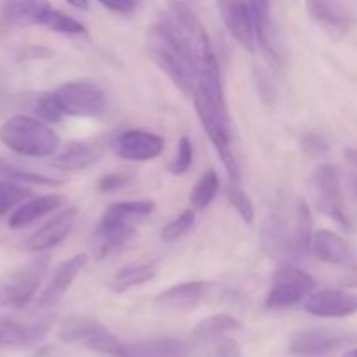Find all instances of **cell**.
I'll return each mask as SVG.
<instances>
[{
  "label": "cell",
  "mask_w": 357,
  "mask_h": 357,
  "mask_svg": "<svg viewBox=\"0 0 357 357\" xmlns=\"http://www.w3.org/2000/svg\"><path fill=\"white\" fill-rule=\"evenodd\" d=\"M166 16L174 24L190 52L195 70V84H197L195 89L201 91L216 107L227 108L218 59H216L211 40H209V35L202 21L183 2L171 3Z\"/></svg>",
  "instance_id": "cell-1"
},
{
  "label": "cell",
  "mask_w": 357,
  "mask_h": 357,
  "mask_svg": "<svg viewBox=\"0 0 357 357\" xmlns=\"http://www.w3.org/2000/svg\"><path fill=\"white\" fill-rule=\"evenodd\" d=\"M146 51L157 66L169 77L183 94L192 98L195 91V70L192 56L174 24L164 16L146 31Z\"/></svg>",
  "instance_id": "cell-2"
},
{
  "label": "cell",
  "mask_w": 357,
  "mask_h": 357,
  "mask_svg": "<svg viewBox=\"0 0 357 357\" xmlns=\"http://www.w3.org/2000/svg\"><path fill=\"white\" fill-rule=\"evenodd\" d=\"M0 142L23 157H51L59 149V136L40 119L16 115L0 126Z\"/></svg>",
  "instance_id": "cell-3"
},
{
  "label": "cell",
  "mask_w": 357,
  "mask_h": 357,
  "mask_svg": "<svg viewBox=\"0 0 357 357\" xmlns=\"http://www.w3.org/2000/svg\"><path fill=\"white\" fill-rule=\"evenodd\" d=\"M192 98H194L195 112H197V117L199 121H201L202 129H204L208 138L211 139L213 146H215L216 152H218L227 173L230 174V180L239 181V166H237L236 155H234L232 150L229 112H227V108L213 105L211 101L197 89L194 91Z\"/></svg>",
  "instance_id": "cell-4"
},
{
  "label": "cell",
  "mask_w": 357,
  "mask_h": 357,
  "mask_svg": "<svg viewBox=\"0 0 357 357\" xmlns=\"http://www.w3.org/2000/svg\"><path fill=\"white\" fill-rule=\"evenodd\" d=\"M47 267L49 255H38L33 260L0 275V309H24L37 293Z\"/></svg>",
  "instance_id": "cell-5"
},
{
  "label": "cell",
  "mask_w": 357,
  "mask_h": 357,
  "mask_svg": "<svg viewBox=\"0 0 357 357\" xmlns=\"http://www.w3.org/2000/svg\"><path fill=\"white\" fill-rule=\"evenodd\" d=\"M316 289V279L303 268L282 261L272 275L265 307L268 310H284L295 307Z\"/></svg>",
  "instance_id": "cell-6"
},
{
  "label": "cell",
  "mask_w": 357,
  "mask_h": 357,
  "mask_svg": "<svg viewBox=\"0 0 357 357\" xmlns=\"http://www.w3.org/2000/svg\"><path fill=\"white\" fill-rule=\"evenodd\" d=\"M58 338L65 344H80L94 352L119 356L122 342L98 319L86 316L66 317L58 326Z\"/></svg>",
  "instance_id": "cell-7"
},
{
  "label": "cell",
  "mask_w": 357,
  "mask_h": 357,
  "mask_svg": "<svg viewBox=\"0 0 357 357\" xmlns=\"http://www.w3.org/2000/svg\"><path fill=\"white\" fill-rule=\"evenodd\" d=\"M54 98L65 115L72 117H94L105 110V94L89 80L66 82L54 91Z\"/></svg>",
  "instance_id": "cell-8"
},
{
  "label": "cell",
  "mask_w": 357,
  "mask_h": 357,
  "mask_svg": "<svg viewBox=\"0 0 357 357\" xmlns=\"http://www.w3.org/2000/svg\"><path fill=\"white\" fill-rule=\"evenodd\" d=\"M314 187L317 192V209L328 218L337 222L345 230L351 229L347 215H345L344 199L340 192V178L337 167L331 164H323L314 173Z\"/></svg>",
  "instance_id": "cell-9"
},
{
  "label": "cell",
  "mask_w": 357,
  "mask_h": 357,
  "mask_svg": "<svg viewBox=\"0 0 357 357\" xmlns=\"http://www.w3.org/2000/svg\"><path fill=\"white\" fill-rule=\"evenodd\" d=\"M356 337L349 333L324 328H310V330L295 331L289 338V351L300 356H319L342 349L352 344Z\"/></svg>",
  "instance_id": "cell-10"
},
{
  "label": "cell",
  "mask_w": 357,
  "mask_h": 357,
  "mask_svg": "<svg viewBox=\"0 0 357 357\" xmlns=\"http://www.w3.org/2000/svg\"><path fill=\"white\" fill-rule=\"evenodd\" d=\"M112 149L119 159L143 162V160L157 159L162 153L164 139L153 132L129 129V131L115 136L112 142Z\"/></svg>",
  "instance_id": "cell-11"
},
{
  "label": "cell",
  "mask_w": 357,
  "mask_h": 357,
  "mask_svg": "<svg viewBox=\"0 0 357 357\" xmlns=\"http://www.w3.org/2000/svg\"><path fill=\"white\" fill-rule=\"evenodd\" d=\"M79 211L77 208H65L63 211H59L58 215L52 220H49L45 225H42L40 229L35 230L23 244L24 251H33V253H40V251L51 250L56 248L58 244H61L66 237L72 232L73 225H75V220Z\"/></svg>",
  "instance_id": "cell-12"
},
{
  "label": "cell",
  "mask_w": 357,
  "mask_h": 357,
  "mask_svg": "<svg viewBox=\"0 0 357 357\" xmlns=\"http://www.w3.org/2000/svg\"><path fill=\"white\" fill-rule=\"evenodd\" d=\"M303 309L317 317H347L357 314V295L344 289H323L307 296Z\"/></svg>",
  "instance_id": "cell-13"
},
{
  "label": "cell",
  "mask_w": 357,
  "mask_h": 357,
  "mask_svg": "<svg viewBox=\"0 0 357 357\" xmlns=\"http://www.w3.org/2000/svg\"><path fill=\"white\" fill-rule=\"evenodd\" d=\"M261 248L268 257L275 260H295L293 255V220L288 225V218L281 213L267 216L261 227Z\"/></svg>",
  "instance_id": "cell-14"
},
{
  "label": "cell",
  "mask_w": 357,
  "mask_h": 357,
  "mask_svg": "<svg viewBox=\"0 0 357 357\" xmlns=\"http://www.w3.org/2000/svg\"><path fill=\"white\" fill-rule=\"evenodd\" d=\"M223 23H225L229 33L243 45L246 51L255 52V30L253 20H251L250 3L244 0H223L222 6Z\"/></svg>",
  "instance_id": "cell-15"
},
{
  "label": "cell",
  "mask_w": 357,
  "mask_h": 357,
  "mask_svg": "<svg viewBox=\"0 0 357 357\" xmlns=\"http://www.w3.org/2000/svg\"><path fill=\"white\" fill-rule=\"evenodd\" d=\"M51 7L49 0H3L0 6V26L20 28L42 24Z\"/></svg>",
  "instance_id": "cell-16"
},
{
  "label": "cell",
  "mask_w": 357,
  "mask_h": 357,
  "mask_svg": "<svg viewBox=\"0 0 357 357\" xmlns=\"http://www.w3.org/2000/svg\"><path fill=\"white\" fill-rule=\"evenodd\" d=\"M86 264V253H79L75 255V257L68 258L66 261H63V264L56 268L51 282H49L47 288L44 289V293H42L40 298H38V307H40V309H51V307H54L56 303L65 296V293L68 291L70 286H72L73 281L77 279V275L84 271Z\"/></svg>",
  "instance_id": "cell-17"
},
{
  "label": "cell",
  "mask_w": 357,
  "mask_h": 357,
  "mask_svg": "<svg viewBox=\"0 0 357 357\" xmlns=\"http://www.w3.org/2000/svg\"><path fill=\"white\" fill-rule=\"evenodd\" d=\"M155 209L153 201H122L108 204L101 215L100 225H98L96 234H108L114 230L122 229V227L131 225L132 218H143L149 216Z\"/></svg>",
  "instance_id": "cell-18"
},
{
  "label": "cell",
  "mask_w": 357,
  "mask_h": 357,
  "mask_svg": "<svg viewBox=\"0 0 357 357\" xmlns=\"http://www.w3.org/2000/svg\"><path fill=\"white\" fill-rule=\"evenodd\" d=\"M248 3H250L251 20H253L255 40L258 42L267 58L279 63L282 56L278 47V38H275L274 24H272L271 0H250Z\"/></svg>",
  "instance_id": "cell-19"
},
{
  "label": "cell",
  "mask_w": 357,
  "mask_h": 357,
  "mask_svg": "<svg viewBox=\"0 0 357 357\" xmlns=\"http://www.w3.org/2000/svg\"><path fill=\"white\" fill-rule=\"evenodd\" d=\"M211 284L204 281H190L181 282V284L171 286L166 291L160 293L155 298L157 307L164 310H173V312H187L194 309L206 293L209 291Z\"/></svg>",
  "instance_id": "cell-20"
},
{
  "label": "cell",
  "mask_w": 357,
  "mask_h": 357,
  "mask_svg": "<svg viewBox=\"0 0 357 357\" xmlns=\"http://www.w3.org/2000/svg\"><path fill=\"white\" fill-rule=\"evenodd\" d=\"M309 16L331 37H344L349 28V14L338 0H305Z\"/></svg>",
  "instance_id": "cell-21"
},
{
  "label": "cell",
  "mask_w": 357,
  "mask_h": 357,
  "mask_svg": "<svg viewBox=\"0 0 357 357\" xmlns=\"http://www.w3.org/2000/svg\"><path fill=\"white\" fill-rule=\"evenodd\" d=\"M117 357H188V345L173 337L149 338L122 344Z\"/></svg>",
  "instance_id": "cell-22"
},
{
  "label": "cell",
  "mask_w": 357,
  "mask_h": 357,
  "mask_svg": "<svg viewBox=\"0 0 357 357\" xmlns=\"http://www.w3.org/2000/svg\"><path fill=\"white\" fill-rule=\"evenodd\" d=\"M51 321L24 324L10 317H0V347H24L35 344L47 335Z\"/></svg>",
  "instance_id": "cell-23"
},
{
  "label": "cell",
  "mask_w": 357,
  "mask_h": 357,
  "mask_svg": "<svg viewBox=\"0 0 357 357\" xmlns=\"http://www.w3.org/2000/svg\"><path fill=\"white\" fill-rule=\"evenodd\" d=\"M105 152L103 139H86V142H72L56 157L54 167L63 171L86 169L96 162Z\"/></svg>",
  "instance_id": "cell-24"
},
{
  "label": "cell",
  "mask_w": 357,
  "mask_h": 357,
  "mask_svg": "<svg viewBox=\"0 0 357 357\" xmlns=\"http://www.w3.org/2000/svg\"><path fill=\"white\" fill-rule=\"evenodd\" d=\"M66 199L63 195H40V197L30 199L26 202H21L9 216V227L10 229H24V227L31 225L37 220L44 218V216L51 215L52 211L65 206Z\"/></svg>",
  "instance_id": "cell-25"
},
{
  "label": "cell",
  "mask_w": 357,
  "mask_h": 357,
  "mask_svg": "<svg viewBox=\"0 0 357 357\" xmlns=\"http://www.w3.org/2000/svg\"><path fill=\"white\" fill-rule=\"evenodd\" d=\"M312 251L321 261L345 265L352 261V248L347 241L331 230H319L312 237Z\"/></svg>",
  "instance_id": "cell-26"
},
{
  "label": "cell",
  "mask_w": 357,
  "mask_h": 357,
  "mask_svg": "<svg viewBox=\"0 0 357 357\" xmlns=\"http://www.w3.org/2000/svg\"><path fill=\"white\" fill-rule=\"evenodd\" d=\"M312 213L305 202L298 201L295 213H293V255H295V260L309 257L310 250H312Z\"/></svg>",
  "instance_id": "cell-27"
},
{
  "label": "cell",
  "mask_w": 357,
  "mask_h": 357,
  "mask_svg": "<svg viewBox=\"0 0 357 357\" xmlns=\"http://www.w3.org/2000/svg\"><path fill=\"white\" fill-rule=\"evenodd\" d=\"M241 328V323L230 314H215L208 316L195 324L192 337L197 342H208L213 338H220L229 331H236Z\"/></svg>",
  "instance_id": "cell-28"
},
{
  "label": "cell",
  "mask_w": 357,
  "mask_h": 357,
  "mask_svg": "<svg viewBox=\"0 0 357 357\" xmlns=\"http://www.w3.org/2000/svg\"><path fill=\"white\" fill-rule=\"evenodd\" d=\"M157 274V268L153 264H143V265H131L122 271H119L110 281V288L114 291L122 293L128 289L136 288V286H143L146 282L152 281Z\"/></svg>",
  "instance_id": "cell-29"
},
{
  "label": "cell",
  "mask_w": 357,
  "mask_h": 357,
  "mask_svg": "<svg viewBox=\"0 0 357 357\" xmlns=\"http://www.w3.org/2000/svg\"><path fill=\"white\" fill-rule=\"evenodd\" d=\"M220 190V178L216 174L215 169H208L206 173H202V176L199 178V181L195 183V187L192 188L190 194V202L194 206V209H206L213 201H215L216 194Z\"/></svg>",
  "instance_id": "cell-30"
},
{
  "label": "cell",
  "mask_w": 357,
  "mask_h": 357,
  "mask_svg": "<svg viewBox=\"0 0 357 357\" xmlns=\"http://www.w3.org/2000/svg\"><path fill=\"white\" fill-rule=\"evenodd\" d=\"M0 178H2V180L16 181V183L45 185V187H61V185L65 183L63 180H56V178H49V176H44V174L21 169V167L14 166V164H9L3 159H0Z\"/></svg>",
  "instance_id": "cell-31"
},
{
  "label": "cell",
  "mask_w": 357,
  "mask_h": 357,
  "mask_svg": "<svg viewBox=\"0 0 357 357\" xmlns=\"http://www.w3.org/2000/svg\"><path fill=\"white\" fill-rule=\"evenodd\" d=\"M40 26H45L49 28V30L56 31V33H63V35L86 33V26H84L80 21H77L75 17L68 16V14L61 13V10L54 9V7H51V9L47 10V14H45Z\"/></svg>",
  "instance_id": "cell-32"
},
{
  "label": "cell",
  "mask_w": 357,
  "mask_h": 357,
  "mask_svg": "<svg viewBox=\"0 0 357 357\" xmlns=\"http://www.w3.org/2000/svg\"><path fill=\"white\" fill-rule=\"evenodd\" d=\"M28 197H30V190L23 185L0 178V218L17 208Z\"/></svg>",
  "instance_id": "cell-33"
},
{
  "label": "cell",
  "mask_w": 357,
  "mask_h": 357,
  "mask_svg": "<svg viewBox=\"0 0 357 357\" xmlns=\"http://www.w3.org/2000/svg\"><path fill=\"white\" fill-rule=\"evenodd\" d=\"M225 195L227 199H229L230 206L239 213V216L244 220V222L246 223L255 222V216H257V213H255V206L253 202H251V199L246 195V192L241 188L239 181L230 180L229 183H227Z\"/></svg>",
  "instance_id": "cell-34"
},
{
  "label": "cell",
  "mask_w": 357,
  "mask_h": 357,
  "mask_svg": "<svg viewBox=\"0 0 357 357\" xmlns=\"http://www.w3.org/2000/svg\"><path fill=\"white\" fill-rule=\"evenodd\" d=\"M31 108H33L37 119H40L45 124H58L63 119V115H65L52 93L38 94L33 100V103H31Z\"/></svg>",
  "instance_id": "cell-35"
},
{
  "label": "cell",
  "mask_w": 357,
  "mask_h": 357,
  "mask_svg": "<svg viewBox=\"0 0 357 357\" xmlns=\"http://www.w3.org/2000/svg\"><path fill=\"white\" fill-rule=\"evenodd\" d=\"M194 222H195L194 209H185L178 218H174L173 222L167 223V225L164 227L160 237H162V241H166V243H174V241L183 237L185 234L194 227Z\"/></svg>",
  "instance_id": "cell-36"
},
{
  "label": "cell",
  "mask_w": 357,
  "mask_h": 357,
  "mask_svg": "<svg viewBox=\"0 0 357 357\" xmlns=\"http://www.w3.org/2000/svg\"><path fill=\"white\" fill-rule=\"evenodd\" d=\"M192 160H194V146H192V142L187 136H181L176 146V155L169 162L167 169L174 176H181V174H185L190 169Z\"/></svg>",
  "instance_id": "cell-37"
},
{
  "label": "cell",
  "mask_w": 357,
  "mask_h": 357,
  "mask_svg": "<svg viewBox=\"0 0 357 357\" xmlns=\"http://www.w3.org/2000/svg\"><path fill=\"white\" fill-rule=\"evenodd\" d=\"M300 146H302V152L307 153L309 157H324L330 152V143L324 136L316 135V132H307L300 139Z\"/></svg>",
  "instance_id": "cell-38"
},
{
  "label": "cell",
  "mask_w": 357,
  "mask_h": 357,
  "mask_svg": "<svg viewBox=\"0 0 357 357\" xmlns=\"http://www.w3.org/2000/svg\"><path fill=\"white\" fill-rule=\"evenodd\" d=\"M253 79H255V84H257V89H258V94H260L261 101L267 105L274 103L278 89H275L274 82H272V77L268 75L264 68H260V66H255Z\"/></svg>",
  "instance_id": "cell-39"
},
{
  "label": "cell",
  "mask_w": 357,
  "mask_h": 357,
  "mask_svg": "<svg viewBox=\"0 0 357 357\" xmlns=\"http://www.w3.org/2000/svg\"><path fill=\"white\" fill-rule=\"evenodd\" d=\"M20 105V96L10 87V80L3 70H0V114L14 110Z\"/></svg>",
  "instance_id": "cell-40"
},
{
  "label": "cell",
  "mask_w": 357,
  "mask_h": 357,
  "mask_svg": "<svg viewBox=\"0 0 357 357\" xmlns=\"http://www.w3.org/2000/svg\"><path fill=\"white\" fill-rule=\"evenodd\" d=\"M54 56V49L47 45H26L20 49L16 54V59L20 63L23 61H37V59H51Z\"/></svg>",
  "instance_id": "cell-41"
},
{
  "label": "cell",
  "mask_w": 357,
  "mask_h": 357,
  "mask_svg": "<svg viewBox=\"0 0 357 357\" xmlns=\"http://www.w3.org/2000/svg\"><path fill=\"white\" fill-rule=\"evenodd\" d=\"M132 181L131 176L128 174H105L101 176V180L98 181V190L101 194H110V192L121 190L126 185H129Z\"/></svg>",
  "instance_id": "cell-42"
},
{
  "label": "cell",
  "mask_w": 357,
  "mask_h": 357,
  "mask_svg": "<svg viewBox=\"0 0 357 357\" xmlns=\"http://www.w3.org/2000/svg\"><path fill=\"white\" fill-rule=\"evenodd\" d=\"M345 164H347V180L352 197L357 201V149L345 150Z\"/></svg>",
  "instance_id": "cell-43"
},
{
  "label": "cell",
  "mask_w": 357,
  "mask_h": 357,
  "mask_svg": "<svg viewBox=\"0 0 357 357\" xmlns=\"http://www.w3.org/2000/svg\"><path fill=\"white\" fill-rule=\"evenodd\" d=\"M215 357H241V347L232 338H223L216 344Z\"/></svg>",
  "instance_id": "cell-44"
},
{
  "label": "cell",
  "mask_w": 357,
  "mask_h": 357,
  "mask_svg": "<svg viewBox=\"0 0 357 357\" xmlns=\"http://www.w3.org/2000/svg\"><path fill=\"white\" fill-rule=\"evenodd\" d=\"M98 2L114 13H131L136 7V0H98Z\"/></svg>",
  "instance_id": "cell-45"
},
{
  "label": "cell",
  "mask_w": 357,
  "mask_h": 357,
  "mask_svg": "<svg viewBox=\"0 0 357 357\" xmlns=\"http://www.w3.org/2000/svg\"><path fill=\"white\" fill-rule=\"evenodd\" d=\"M342 284H344L345 288H357V261L352 265L349 274L342 279Z\"/></svg>",
  "instance_id": "cell-46"
},
{
  "label": "cell",
  "mask_w": 357,
  "mask_h": 357,
  "mask_svg": "<svg viewBox=\"0 0 357 357\" xmlns=\"http://www.w3.org/2000/svg\"><path fill=\"white\" fill-rule=\"evenodd\" d=\"M66 2H68L70 6L75 7V9H80V10H86L87 7H89V0H66Z\"/></svg>",
  "instance_id": "cell-47"
},
{
  "label": "cell",
  "mask_w": 357,
  "mask_h": 357,
  "mask_svg": "<svg viewBox=\"0 0 357 357\" xmlns=\"http://www.w3.org/2000/svg\"><path fill=\"white\" fill-rule=\"evenodd\" d=\"M344 357H357V349H352V351L345 352Z\"/></svg>",
  "instance_id": "cell-48"
}]
</instances>
